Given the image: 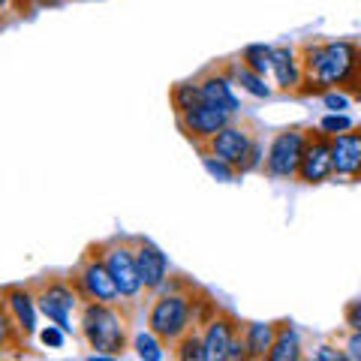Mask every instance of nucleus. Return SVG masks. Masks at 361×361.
<instances>
[{
	"instance_id": "nucleus-1",
	"label": "nucleus",
	"mask_w": 361,
	"mask_h": 361,
	"mask_svg": "<svg viewBox=\"0 0 361 361\" xmlns=\"http://www.w3.org/2000/svg\"><path fill=\"white\" fill-rule=\"evenodd\" d=\"M301 63H304V85L298 90L301 97L329 94L331 87L355 90L361 70V45L349 39L307 42L301 45Z\"/></svg>"
},
{
	"instance_id": "nucleus-2",
	"label": "nucleus",
	"mask_w": 361,
	"mask_h": 361,
	"mask_svg": "<svg viewBox=\"0 0 361 361\" xmlns=\"http://www.w3.org/2000/svg\"><path fill=\"white\" fill-rule=\"evenodd\" d=\"M82 334L97 355H121L127 346V322L111 304L87 301L82 310Z\"/></svg>"
},
{
	"instance_id": "nucleus-3",
	"label": "nucleus",
	"mask_w": 361,
	"mask_h": 361,
	"mask_svg": "<svg viewBox=\"0 0 361 361\" xmlns=\"http://www.w3.org/2000/svg\"><path fill=\"white\" fill-rule=\"evenodd\" d=\"M190 316H193V301L187 292H163L160 298L151 304L148 325L154 334H160L166 343L180 341L190 331Z\"/></svg>"
},
{
	"instance_id": "nucleus-4",
	"label": "nucleus",
	"mask_w": 361,
	"mask_h": 361,
	"mask_svg": "<svg viewBox=\"0 0 361 361\" xmlns=\"http://www.w3.org/2000/svg\"><path fill=\"white\" fill-rule=\"evenodd\" d=\"M75 289L85 301H99V304H115L121 298V289L111 277V271L103 259V250H90L85 256V265L75 274Z\"/></svg>"
},
{
	"instance_id": "nucleus-5",
	"label": "nucleus",
	"mask_w": 361,
	"mask_h": 361,
	"mask_svg": "<svg viewBox=\"0 0 361 361\" xmlns=\"http://www.w3.org/2000/svg\"><path fill=\"white\" fill-rule=\"evenodd\" d=\"M307 139H310V133H304L298 127L277 133L268 148V157H265V172L271 178H298Z\"/></svg>"
},
{
	"instance_id": "nucleus-6",
	"label": "nucleus",
	"mask_w": 361,
	"mask_h": 361,
	"mask_svg": "<svg viewBox=\"0 0 361 361\" xmlns=\"http://www.w3.org/2000/svg\"><path fill=\"white\" fill-rule=\"evenodd\" d=\"M103 250V259L111 271V277H115V283L121 289V298H135L139 292L145 289L142 283V274H139V262H135V250H130L127 244H103L99 247Z\"/></svg>"
},
{
	"instance_id": "nucleus-7",
	"label": "nucleus",
	"mask_w": 361,
	"mask_h": 361,
	"mask_svg": "<svg viewBox=\"0 0 361 361\" xmlns=\"http://www.w3.org/2000/svg\"><path fill=\"white\" fill-rule=\"evenodd\" d=\"M334 175V151H331V135L319 130L310 133L307 148H304V160L298 169V180L301 184H322Z\"/></svg>"
},
{
	"instance_id": "nucleus-8",
	"label": "nucleus",
	"mask_w": 361,
	"mask_h": 361,
	"mask_svg": "<svg viewBox=\"0 0 361 361\" xmlns=\"http://www.w3.org/2000/svg\"><path fill=\"white\" fill-rule=\"evenodd\" d=\"M229 123H232V111L217 109V106H208V103H202L193 111H187V115L178 118L180 133H184L190 142H196V145L211 142L214 135H217L223 127H229Z\"/></svg>"
},
{
	"instance_id": "nucleus-9",
	"label": "nucleus",
	"mask_w": 361,
	"mask_h": 361,
	"mask_svg": "<svg viewBox=\"0 0 361 361\" xmlns=\"http://www.w3.org/2000/svg\"><path fill=\"white\" fill-rule=\"evenodd\" d=\"M37 304L49 322L61 325L63 331H73V310L78 304V289L63 283V280H54L37 295Z\"/></svg>"
},
{
	"instance_id": "nucleus-10",
	"label": "nucleus",
	"mask_w": 361,
	"mask_h": 361,
	"mask_svg": "<svg viewBox=\"0 0 361 361\" xmlns=\"http://www.w3.org/2000/svg\"><path fill=\"white\" fill-rule=\"evenodd\" d=\"M253 135L247 127H238V123H229V127H223L214 139L208 142V148L220 157V160H226L229 166H235L238 172H244L247 160H250V151H253Z\"/></svg>"
},
{
	"instance_id": "nucleus-11",
	"label": "nucleus",
	"mask_w": 361,
	"mask_h": 361,
	"mask_svg": "<svg viewBox=\"0 0 361 361\" xmlns=\"http://www.w3.org/2000/svg\"><path fill=\"white\" fill-rule=\"evenodd\" d=\"M331 151H334V175L361 180V127L331 135Z\"/></svg>"
},
{
	"instance_id": "nucleus-12",
	"label": "nucleus",
	"mask_w": 361,
	"mask_h": 361,
	"mask_svg": "<svg viewBox=\"0 0 361 361\" xmlns=\"http://www.w3.org/2000/svg\"><path fill=\"white\" fill-rule=\"evenodd\" d=\"M135 262H139V274H142V283L145 292H160L169 280V262L163 250L151 241L139 238L135 241Z\"/></svg>"
},
{
	"instance_id": "nucleus-13",
	"label": "nucleus",
	"mask_w": 361,
	"mask_h": 361,
	"mask_svg": "<svg viewBox=\"0 0 361 361\" xmlns=\"http://www.w3.org/2000/svg\"><path fill=\"white\" fill-rule=\"evenodd\" d=\"M271 73H274L280 90H292V94H298L301 85H304L301 54L292 49V45H274V54H271Z\"/></svg>"
},
{
	"instance_id": "nucleus-14",
	"label": "nucleus",
	"mask_w": 361,
	"mask_h": 361,
	"mask_svg": "<svg viewBox=\"0 0 361 361\" xmlns=\"http://www.w3.org/2000/svg\"><path fill=\"white\" fill-rule=\"evenodd\" d=\"M235 78L232 75H223L217 70H208L205 75L199 78V90H202V103L208 106H217V109H226V111H238V97H235Z\"/></svg>"
},
{
	"instance_id": "nucleus-15",
	"label": "nucleus",
	"mask_w": 361,
	"mask_h": 361,
	"mask_svg": "<svg viewBox=\"0 0 361 361\" xmlns=\"http://www.w3.org/2000/svg\"><path fill=\"white\" fill-rule=\"evenodd\" d=\"M238 334V322L232 319L229 313H217L214 319L208 322L205 329V353H208V361H226V353H229V343L235 341Z\"/></svg>"
},
{
	"instance_id": "nucleus-16",
	"label": "nucleus",
	"mask_w": 361,
	"mask_h": 361,
	"mask_svg": "<svg viewBox=\"0 0 361 361\" xmlns=\"http://www.w3.org/2000/svg\"><path fill=\"white\" fill-rule=\"evenodd\" d=\"M4 307L16 316V322H18V329L25 337H30L33 331H37V298L30 295L27 289H21V286H6L4 289Z\"/></svg>"
},
{
	"instance_id": "nucleus-17",
	"label": "nucleus",
	"mask_w": 361,
	"mask_h": 361,
	"mask_svg": "<svg viewBox=\"0 0 361 361\" xmlns=\"http://www.w3.org/2000/svg\"><path fill=\"white\" fill-rule=\"evenodd\" d=\"M280 322H250L244 329V341H247V358H268L271 346L277 341Z\"/></svg>"
},
{
	"instance_id": "nucleus-18",
	"label": "nucleus",
	"mask_w": 361,
	"mask_h": 361,
	"mask_svg": "<svg viewBox=\"0 0 361 361\" xmlns=\"http://www.w3.org/2000/svg\"><path fill=\"white\" fill-rule=\"evenodd\" d=\"M268 358L271 361H298L301 358V341H298L295 329H292V322H280L277 341L271 346Z\"/></svg>"
},
{
	"instance_id": "nucleus-19",
	"label": "nucleus",
	"mask_w": 361,
	"mask_h": 361,
	"mask_svg": "<svg viewBox=\"0 0 361 361\" xmlns=\"http://www.w3.org/2000/svg\"><path fill=\"white\" fill-rule=\"evenodd\" d=\"M229 75L235 78V85H241L247 94L256 97V99H268L271 94H274V90L265 85V75H259L256 70H250V66L241 63V61H235V63H232V73H229Z\"/></svg>"
},
{
	"instance_id": "nucleus-20",
	"label": "nucleus",
	"mask_w": 361,
	"mask_h": 361,
	"mask_svg": "<svg viewBox=\"0 0 361 361\" xmlns=\"http://www.w3.org/2000/svg\"><path fill=\"white\" fill-rule=\"evenodd\" d=\"M196 106H202V90H199V82H180L172 87V109L175 115H187L193 111Z\"/></svg>"
},
{
	"instance_id": "nucleus-21",
	"label": "nucleus",
	"mask_w": 361,
	"mask_h": 361,
	"mask_svg": "<svg viewBox=\"0 0 361 361\" xmlns=\"http://www.w3.org/2000/svg\"><path fill=\"white\" fill-rule=\"evenodd\" d=\"M271 54H274V45L253 42V45H247V49L241 51V63H247L259 75H265V73H271Z\"/></svg>"
},
{
	"instance_id": "nucleus-22",
	"label": "nucleus",
	"mask_w": 361,
	"mask_h": 361,
	"mask_svg": "<svg viewBox=\"0 0 361 361\" xmlns=\"http://www.w3.org/2000/svg\"><path fill=\"white\" fill-rule=\"evenodd\" d=\"M199 157H202V166L208 169V175L217 178V180H223V184H229V180H235V175H238V169L229 166L226 160H220V157L214 154L211 148H202Z\"/></svg>"
},
{
	"instance_id": "nucleus-23",
	"label": "nucleus",
	"mask_w": 361,
	"mask_h": 361,
	"mask_svg": "<svg viewBox=\"0 0 361 361\" xmlns=\"http://www.w3.org/2000/svg\"><path fill=\"white\" fill-rule=\"evenodd\" d=\"M163 343H166V341H163L160 334H154V331L139 334V337H135V355L145 358V361H163V358H166Z\"/></svg>"
},
{
	"instance_id": "nucleus-24",
	"label": "nucleus",
	"mask_w": 361,
	"mask_h": 361,
	"mask_svg": "<svg viewBox=\"0 0 361 361\" xmlns=\"http://www.w3.org/2000/svg\"><path fill=\"white\" fill-rule=\"evenodd\" d=\"M178 358L184 361H208V353H205V337L199 334H184L178 341Z\"/></svg>"
},
{
	"instance_id": "nucleus-25",
	"label": "nucleus",
	"mask_w": 361,
	"mask_h": 361,
	"mask_svg": "<svg viewBox=\"0 0 361 361\" xmlns=\"http://www.w3.org/2000/svg\"><path fill=\"white\" fill-rule=\"evenodd\" d=\"M319 130H325L329 135H337V133L353 130V121H349L346 115H341V111H334V115H325V118L319 121Z\"/></svg>"
},
{
	"instance_id": "nucleus-26",
	"label": "nucleus",
	"mask_w": 361,
	"mask_h": 361,
	"mask_svg": "<svg viewBox=\"0 0 361 361\" xmlns=\"http://www.w3.org/2000/svg\"><path fill=\"white\" fill-rule=\"evenodd\" d=\"M63 329L61 325H49L42 334H39V341H42V346H51V349H61L63 346Z\"/></svg>"
},
{
	"instance_id": "nucleus-27",
	"label": "nucleus",
	"mask_w": 361,
	"mask_h": 361,
	"mask_svg": "<svg viewBox=\"0 0 361 361\" xmlns=\"http://www.w3.org/2000/svg\"><path fill=\"white\" fill-rule=\"evenodd\" d=\"M343 319H346V325H349V331H361V298L346 304Z\"/></svg>"
},
{
	"instance_id": "nucleus-28",
	"label": "nucleus",
	"mask_w": 361,
	"mask_h": 361,
	"mask_svg": "<svg viewBox=\"0 0 361 361\" xmlns=\"http://www.w3.org/2000/svg\"><path fill=\"white\" fill-rule=\"evenodd\" d=\"M238 358H247V341H244V334H235V341L229 343V353H226V361H238Z\"/></svg>"
},
{
	"instance_id": "nucleus-29",
	"label": "nucleus",
	"mask_w": 361,
	"mask_h": 361,
	"mask_svg": "<svg viewBox=\"0 0 361 361\" xmlns=\"http://www.w3.org/2000/svg\"><path fill=\"white\" fill-rule=\"evenodd\" d=\"M316 361H343L346 358V349H334V346H319L313 353Z\"/></svg>"
},
{
	"instance_id": "nucleus-30",
	"label": "nucleus",
	"mask_w": 361,
	"mask_h": 361,
	"mask_svg": "<svg viewBox=\"0 0 361 361\" xmlns=\"http://www.w3.org/2000/svg\"><path fill=\"white\" fill-rule=\"evenodd\" d=\"M346 358L361 361V331H353L346 337Z\"/></svg>"
},
{
	"instance_id": "nucleus-31",
	"label": "nucleus",
	"mask_w": 361,
	"mask_h": 361,
	"mask_svg": "<svg viewBox=\"0 0 361 361\" xmlns=\"http://www.w3.org/2000/svg\"><path fill=\"white\" fill-rule=\"evenodd\" d=\"M322 103L329 106L331 111H341V109H346V94H334V90H329V94H322Z\"/></svg>"
},
{
	"instance_id": "nucleus-32",
	"label": "nucleus",
	"mask_w": 361,
	"mask_h": 361,
	"mask_svg": "<svg viewBox=\"0 0 361 361\" xmlns=\"http://www.w3.org/2000/svg\"><path fill=\"white\" fill-rule=\"evenodd\" d=\"M259 166H262V148H259V142H253V151H250V160H247L244 172H253Z\"/></svg>"
},
{
	"instance_id": "nucleus-33",
	"label": "nucleus",
	"mask_w": 361,
	"mask_h": 361,
	"mask_svg": "<svg viewBox=\"0 0 361 361\" xmlns=\"http://www.w3.org/2000/svg\"><path fill=\"white\" fill-rule=\"evenodd\" d=\"M4 4H16V9H18V13H25V9L30 6V0H4Z\"/></svg>"
},
{
	"instance_id": "nucleus-34",
	"label": "nucleus",
	"mask_w": 361,
	"mask_h": 361,
	"mask_svg": "<svg viewBox=\"0 0 361 361\" xmlns=\"http://www.w3.org/2000/svg\"><path fill=\"white\" fill-rule=\"evenodd\" d=\"M37 4H39V6H58L61 0H37Z\"/></svg>"
},
{
	"instance_id": "nucleus-35",
	"label": "nucleus",
	"mask_w": 361,
	"mask_h": 361,
	"mask_svg": "<svg viewBox=\"0 0 361 361\" xmlns=\"http://www.w3.org/2000/svg\"><path fill=\"white\" fill-rule=\"evenodd\" d=\"M355 94L361 97V70H358V85H355Z\"/></svg>"
}]
</instances>
